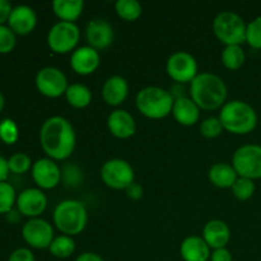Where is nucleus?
I'll return each mask as SVG.
<instances>
[{"label":"nucleus","mask_w":261,"mask_h":261,"mask_svg":"<svg viewBox=\"0 0 261 261\" xmlns=\"http://www.w3.org/2000/svg\"><path fill=\"white\" fill-rule=\"evenodd\" d=\"M53 218L56 228L71 237L84 231L88 223V212L81 201L66 199L56 205Z\"/></svg>","instance_id":"4"},{"label":"nucleus","mask_w":261,"mask_h":261,"mask_svg":"<svg viewBox=\"0 0 261 261\" xmlns=\"http://www.w3.org/2000/svg\"><path fill=\"white\" fill-rule=\"evenodd\" d=\"M126 194L130 199H133V200H139L143 196L142 186H140L139 184H132V185L126 189Z\"/></svg>","instance_id":"39"},{"label":"nucleus","mask_w":261,"mask_h":261,"mask_svg":"<svg viewBox=\"0 0 261 261\" xmlns=\"http://www.w3.org/2000/svg\"><path fill=\"white\" fill-rule=\"evenodd\" d=\"M101 178L106 186L114 190H126L134 184L135 173L127 161L112 158L106 161L101 167Z\"/></svg>","instance_id":"8"},{"label":"nucleus","mask_w":261,"mask_h":261,"mask_svg":"<svg viewBox=\"0 0 261 261\" xmlns=\"http://www.w3.org/2000/svg\"><path fill=\"white\" fill-rule=\"evenodd\" d=\"M190 98L199 109L213 111L226 103L227 86L216 74L199 73L190 83Z\"/></svg>","instance_id":"2"},{"label":"nucleus","mask_w":261,"mask_h":261,"mask_svg":"<svg viewBox=\"0 0 261 261\" xmlns=\"http://www.w3.org/2000/svg\"><path fill=\"white\" fill-rule=\"evenodd\" d=\"M35 83L38 92L48 98H58L63 96L69 87L65 74L55 66H45L38 70Z\"/></svg>","instance_id":"11"},{"label":"nucleus","mask_w":261,"mask_h":261,"mask_svg":"<svg viewBox=\"0 0 261 261\" xmlns=\"http://www.w3.org/2000/svg\"><path fill=\"white\" fill-rule=\"evenodd\" d=\"M75 261H105L96 252H83L76 257Z\"/></svg>","instance_id":"41"},{"label":"nucleus","mask_w":261,"mask_h":261,"mask_svg":"<svg viewBox=\"0 0 261 261\" xmlns=\"http://www.w3.org/2000/svg\"><path fill=\"white\" fill-rule=\"evenodd\" d=\"M211 247L203 237L189 236L181 242L180 255L184 261H208L211 259Z\"/></svg>","instance_id":"22"},{"label":"nucleus","mask_w":261,"mask_h":261,"mask_svg":"<svg viewBox=\"0 0 261 261\" xmlns=\"http://www.w3.org/2000/svg\"><path fill=\"white\" fill-rule=\"evenodd\" d=\"M4 105H5L4 96H3V93H2V92H0V112H2L3 109H4Z\"/></svg>","instance_id":"42"},{"label":"nucleus","mask_w":261,"mask_h":261,"mask_svg":"<svg viewBox=\"0 0 261 261\" xmlns=\"http://www.w3.org/2000/svg\"><path fill=\"white\" fill-rule=\"evenodd\" d=\"M209 181L214 186L219 189H228L233 186L236 180L239 178V175L234 171L233 166L229 163L218 162L211 167L208 172Z\"/></svg>","instance_id":"23"},{"label":"nucleus","mask_w":261,"mask_h":261,"mask_svg":"<svg viewBox=\"0 0 261 261\" xmlns=\"http://www.w3.org/2000/svg\"><path fill=\"white\" fill-rule=\"evenodd\" d=\"M232 166L239 177L261 178V145L246 144L240 147L233 153Z\"/></svg>","instance_id":"7"},{"label":"nucleus","mask_w":261,"mask_h":261,"mask_svg":"<svg viewBox=\"0 0 261 261\" xmlns=\"http://www.w3.org/2000/svg\"><path fill=\"white\" fill-rule=\"evenodd\" d=\"M48 250L53 256L58 259H66V257H70L75 251V242L70 236L60 234L53 240Z\"/></svg>","instance_id":"26"},{"label":"nucleus","mask_w":261,"mask_h":261,"mask_svg":"<svg viewBox=\"0 0 261 261\" xmlns=\"http://www.w3.org/2000/svg\"><path fill=\"white\" fill-rule=\"evenodd\" d=\"M8 261H35V255H33V252L30 249L20 247V249L14 250L10 254Z\"/></svg>","instance_id":"36"},{"label":"nucleus","mask_w":261,"mask_h":261,"mask_svg":"<svg viewBox=\"0 0 261 261\" xmlns=\"http://www.w3.org/2000/svg\"><path fill=\"white\" fill-rule=\"evenodd\" d=\"M65 98L70 106L75 109H84L92 102V92L87 86L81 83H74L68 87L65 92Z\"/></svg>","instance_id":"25"},{"label":"nucleus","mask_w":261,"mask_h":261,"mask_svg":"<svg viewBox=\"0 0 261 261\" xmlns=\"http://www.w3.org/2000/svg\"><path fill=\"white\" fill-rule=\"evenodd\" d=\"M219 120L224 130L236 135L251 133L257 125V114L247 102L234 99L226 102L219 112Z\"/></svg>","instance_id":"3"},{"label":"nucleus","mask_w":261,"mask_h":261,"mask_svg":"<svg viewBox=\"0 0 261 261\" xmlns=\"http://www.w3.org/2000/svg\"><path fill=\"white\" fill-rule=\"evenodd\" d=\"M222 64L229 70H237L241 68L246 60V55L241 46L232 45L226 46L222 53Z\"/></svg>","instance_id":"27"},{"label":"nucleus","mask_w":261,"mask_h":261,"mask_svg":"<svg viewBox=\"0 0 261 261\" xmlns=\"http://www.w3.org/2000/svg\"><path fill=\"white\" fill-rule=\"evenodd\" d=\"M201 237L211 249H224L231 240V231L226 222L221 219H212L204 226Z\"/></svg>","instance_id":"19"},{"label":"nucleus","mask_w":261,"mask_h":261,"mask_svg":"<svg viewBox=\"0 0 261 261\" xmlns=\"http://www.w3.org/2000/svg\"><path fill=\"white\" fill-rule=\"evenodd\" d=\"M23 240L33 249H48L53 242L54 228L47 221L41 218H32L24 223L22 228Z\"/></svg>","instance_id":"12"},{"label":"nucleus","mask_w":261,"mask_h":261,"mask_svg":"<svg viewBox=\"0 0 261 261\" xmlns=\"http://www.w3.org/2000/svg\"><path fill=\"white\" fill-rule=\"evenodd\" d=\"M172 116L184 126H193L200 119V109L190 97L176 98L172 107Z\"/></svg>","instance_id":"21"},{"label":"nucleus","mask_w":261,"mask_h":261,"mask_svg":"<svg viewBox=\"0 0 261 261\" xmlns=\"http://www.w3.org/2000/svg\"><path fill=\"white\" fill-rule=\"evenodd\" d=\"M138 110L145 117L152 120L165 119L172 112L175 98L171 92L161 87H145L138 92L135 97Z\"/></svg>","instance_id":"5"},{"label":"nucleus","mask_w":261,"mask_h":261,"mask_svg":"<svg viewBox=\"0 0 261 261\" xmlns=\"http://www.w3.org/2000/svg\"><path fill=\"white\" fill-rule=\"evenodd\" d=\"M12 5H10V3L8 0H0V25L8 22L10 13H12Z\"/></svg>","instance_id":"38"},{"label":"nucleus","mask_w":261,"mask_h":261,"mask_svg":"<svg viewBox=\"0 0 261 261\" xmlns=\"http://www.w3.org/2000/svg\"><path fill=\"white\" fill-rule=\"evenodd\" d=\"M231 189L234 198L239 199V200L241 201H246L249 200L250 198H252V195H254L255 182L254 180H250V178L239 177Z\"/></svg>","instance_id":"30"},{"label":"nucleus","mask_w":261,"mask_h":261,"mask_svg":"<svg viewBox=\"0 0 261 261\" xmlns=\"http://www.w3.org/2000/svg\"><path fill=\"white\" fill-rule=\"evenodd\" d=\"M8 166H9L10 172L22 175V173L30 171V168H32L33 165L30 155H27L25 153H15L8 160Z\"/></svg>","instance_id":"31"},{"label":"nucleus","mask_w":261,"mask_h":261,"mask_svg":"<svg viewBox=\"0 0 261 261\" xmlns=\"http://www.w3.org/2000/svg\"><path fill=\"white\" fill-rule=\"evenodd\" d=\"M129 94V83L121 75H112L102 86V98L110 106H120Z\"/></svg>","instance_id":"20"},{"label":"nucleus","mask_w":261,"mask_h":261,"mask_svg":"<svg viewBox=\"0 0 261 261\" xmlns=\"http://www.w3.org/2000/svg\"><path fill=\"white\" fill-rule=\"evenodd\" d=\"M17 208L20 214L32 218H38L47 206V198L42 190L30 188L23 190L17 196Z\"/></svg>","instance_id":"14"},{"label":"nucleus","mask_w":261,"mask_h":261,"mask_svg":"<svg viewBox=\"0 0 261 261\" xmlns=\"http://www.w3.org/2000/svg\"><path fill=\"white\" fill-rule=\"evenodd\" d=\"M9 175V166H8V160H5L3 155H0V182H4Z\"/></svg>","instance_id":"40"},{"label":"nucleus","mask_w":261,"mask_h":261,"mask_svg":"<svg viewBox=\"0 0 261 261\" xmlns=\"http://www.w3.org/2000/svg\"><path fill=\"white\" fill-rule=\"evenodd\" d=\"M8 24L15 35H28L36 28L37 14L33 8L28 7V5H17L12 9Z\"/></svg>","instance_id":"17"},{"label":"nucleus","mask_w":261,"mask_h":261,"mask_svg":"<svg viewBox=\"0 0 261 261\" xmlns=\"http://www.w3.org/2000/svg\"><path fill=\"white\" fill-rule=\"evenodd\" d=\"M246 28L244 18L231 10L221 12L213 20L214 35L226 46H241L246 42Z\"/></svg>","instance_id":"6"},{"label":"nucleus","mask_w":261,"mask_h":261,"mask_svg":"<svg viewBox=\"0 0 261 261\" xmlns=\"http://www.w3.org/2000/svg\"><path fill=\"white\" fill-rule=\"evenodd\" d=\"M83 0H55L53 2V10L61 22L74 23L83 12Z\"/></svg>","instance_id":"24"},{"label":"nucleus","mask_w":261,"mask_h":261,"mask_svg":"<svg viewBox=\"0 0 261 261\" xmlns=\"http://www.w3.org/2000/svg\"><path fill=\"white\" fill-rule=\"evenodd\" d=\"M246 42L250 47L261 50V15L252 19L246 28Z\"/></svg>","instance_id":"32"},{"label":"nucleus","mask_w":261,"mask_h":261,"mask_svg":"<svg viewBox=\"0 0 261 261\" xmlns=\"http://www.w3.org/2000/svg\"><path fill=\"white\" fill-rule=\"evenodd\" d=\"M107 126L110 133L119 139H127L137 132L134 117L125 110H115L109 115Z\"/></svg>","instance_id":"18"},{"label":"nucleus","mask_w":261,"mask_h":261,"mask_svg":"<svg viewBox=\"0 0 261 261\" xmlns=\"http://www.w3.org/2000/svg\"><path fill=\"white\" fill-rule=\"evenodd\" d=\"M211 261H233L231 251L228 249H217L213 250L211 254Z\"/></svg>","instance_id":"37"},{"label":"nucleus","mask_w":261,"mask_h":261,"mask_svg":"<svg viewBox=\"0 0 261 261\" xmlns=\"http://www.w3.org/2000/svg\"><path fill=\"white\" fill-rule=\"evenodd\" d=\"M101 63L99 53L91 46H81L75 48L70 56V66L79 75H89L94 73Z\"/></svg>","instance_id":"16"},{"label":"nucleus","mask_w":261,"mask_h":261,"mask_svg":"<svg viewBox=\"0 0 261 261\" xmlns=\"http://www.w3.org/2000/svg\"><path fill=\"white\" fill-rule=\"evenodd\" d=\"M81 31L75 23L58 22L47 33V45L54 53L68 54L76 47Z\"/></svg>","instance_id":"9"},{"label":"nucleus","mask_w":261,"mask_h":261,"mask_svg":"<svg viewBox=\"0 0 261 261\" xmlns=\"http://www.w3.org/2000/svg\"><path fill=\"white\" fill-rule=\"evenodd\" d=\"M19 137L18 126L12 119H4L0 121V139L5 144H14Z\"/></svg>","instance_id":"33"},{"label":"nucleus","mask_w":261,"mask_h":261,"mask_svg":"<svg viewBox=\"0 0 261 261\" xmlns=\"http://www.w3.org/2000/svg\"><path fill=\"white\" fill-rule=\"evenodd\" d=\"M166 71L172 81L177 83H191L198 75V63L191 54L186 51H176L166 63Z\"/></svg>","instance_id":"10"},{"label":"nucleus","mask_w":261,"mask_h":261,"mask_svg":"<svg viewBox=\"0 0 261 261\" xmlns=\"http://www.w3.org/2000/svg\"><path fill=\"white\" fill-rule=\"evenodd\" d=\"M115 10L121 19L134 22L142 15L143 8L138 0H117L115 3Z\"/></svg>","instance_id":"28"},{"label":"nucleus","mask_w":261,"mask_h":261,"mask_svg":"<svg viewBox=\"0 0 261 261\" xmlns=\"http://www.w3.org/2000/svg\"><path fill=\"white\" fill-rule=\"evenodd\" d=\"M40 143L48 158L64 161L74 152L76 143L75 130L65 117L51 116L41 126Z\"/></svg>","instance_id":"1"},{"label":"nucleus","mask_w":261,"mask_h":261,"mask_svg":"<svg viewBox=\"0 0 261 261\" xmlns=\"http://www.w3.org/2000/svg\"><path fill=\"white\" fill-rule=\"evenodd\" d=\"M32 178L40 189L50 190L60 182V167L51 158H40L32 166Z\"/></svg>","instance_id":"13"},{"label":"nucleus","mask_w":261,"mask_h":261,"mask_svg":"<svg viewBox=\"0 0 261 261\" xmlns=\"http://www.w3.org/2000/svg\"><path fill=\"white\" fill-rule=\"evenodd\" d=\"M86 37L88 46L99 53L109 47L114 41V28L106 19L97 18L87 24Z\"/></svg>","instance_id":"15"},{"label":"nucleus","mask_w":261,"mask_h":261,"mask_svg":"<svg viewBox=\"0 0 261 261\" xmlns=\"http://www.w3.org/2000/svg\"><path fill=\"white\" fill-rule=\"evenodd\" d=\"M17 45V35L9 25H0V54H9Z\"/></svg>","instance_id":"35"},{"label":"nucleus","mask_w":261,"mask_h":261,"mask_svg":"<svg viewBox=\"0 0 261 261\" xmlns=\"http://www.w3.org/2000/svg\"><path fill=\"white\" fill-rule=\"evenodd\" d=\"M222 132H223V126H222L219 117H208V119L203 120V122L200 124V134L208 139L219 137Z\"/></svg>","instance_id":"34"},{"label":"nucleus","mask_w":261,"mask_h":261,"mask_svg":"<svg viewBox=\"0 0 261 261\" xmlns=\"http://www.w3.org/2000/svg\"><path fill=\"white\" fill-rule=\"evenodd\" d=\"M17 203V194L9 182H0V214H8Z\"/></svg>","instance_id":"29"}]
</instances>
